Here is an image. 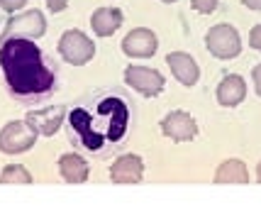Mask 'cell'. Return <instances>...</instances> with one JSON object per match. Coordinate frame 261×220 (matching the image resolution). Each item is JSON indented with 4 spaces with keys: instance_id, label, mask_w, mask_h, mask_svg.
I'll return each instance as SVG.
<instances>
[{
    "instance_id": "1",
    "label": "cell",
    "mask_w": 261,
    "mask_h": 220,
    "mask_svg": "<svg viewBox=\"0 0 261 220\" xmlns=\"http://www.w3.org/2000/svg\"><path fill=\"white\" fill-rule=\"evenodd\" d=\"M137 105L125 88H98L71 105L66 115L68 142L93 159H110L135 130Z\"/></svg>"
},
{
    "instance_id": "2",
    "label": "cell",
    "mask_w": 261,
    "mask_h": 220,
    "mask_svg": "<svg viewBox=\"0 0 261 220\" xmlns=\"http://www.w3.org/2000/svg\"><path fill=\"white\" fill-rule=\"evenodd\" d=\"M0 69L8 93L22 105L49 101L61 83L59 61L30 37H10L0 42Z\"/></svg>"
},
{
    "instance_id": "3",
    "label": "cell",
    "mask_w": 261,
    "mask_h": 220,
    "mask_svg": "<svg viewBox=\"0 0 261 220\" xmlns=\"http://www.w3.org/2000/svg\"><path fill=\"white\" fill-rule=\"evenodd\" d=\"M59 54L66 59L68 64L83 66V64H88L93 59L95 46H93V42L81 30H68V32H64L61 42H59Z\"/></svg>"
},
{
    "instance_id": "4",
    "label": "cell",
    "mask_w": 261,
    "mask_h": 220,
    "mask_svg": "<svg viewBox=\"0 0 261 220\" xmlns=\"http://www.w3.org/2000/svg\"><path fill=\"white\" fill-rule=\"evenodd\" d=\"M205 44L210 49V54L217 59H234L242 52L237 30L229 27V25H215L205 37Z\"/></svg>"
},
{
    "instance_id": "5",
    "label": "cell",
    "mask_w": 261,
    "mask_h": 220,
    "mask_svg": "<svg viewBox=\"0 0 261 220\" xmlns=\"http://www.w3.org/2000/svg\"><path fill=\"white\" fill-rule=\"evenodd\" d=\"M37 130L32 128V123H10V125H5L3 132H0V150L5 152V154H20V152L30 150L34 144V139H37Z\"/></svg>"
},
{
    "instance_id": "6",
    "label": "cell",
    "mask_w": 261,
    "mask_h": 220,
    "mask_svg": "<svg viewBox=\"0 0 261 220\" xmlns=\"http://www.w3.org/2000/svg\"><path fill=\"white\" fill-rule=\"evenodd\" d=\"M125 81L139 91L142 95H156V93L164 88V76L159 71L147 69V66H127L125 69Z\"/></svg>"
},
{
    "instance_id": "7",
    "label": "cell",
    "mask_w": 261,
    "mask_h": 220,
    "mask_svg": "<svg viewBox=\"0 0 261 220\" xmlns=\"http://www.w3.org/2000/svg\"><path fill=\"white\" fill-rule=\"evenodd\" d=\"M44 17H42V12L39 10H32V12H24L20 17H12L8 27H5V32L0 37V42H5V39H10V37H39L44 32Z\"/></svg>"
},
{
    "instance_id": "8",
    "label": "cell",
    "mask_w": 261,
    "mask_h": 220,
    "mask_svg": "<svg viewBox=\"0 0 261 220\" xmlns=\"http://www.w3.org/2000/svg\"><path fill=\"white\" fill-rule=\"evenodd\" d=\"M161 130H164L166 137L176 139V142H191V139H195V135H198L195 120L188 115V113H183V110L169 113V115L161 120Z\"/></svg>"
},
{
    "instance_id": "9",
    "label": "cell",
    "mask_w": 261,
    "mask_h": 220,
    "mask_svg": "<svg viewBox=\"0 0 261 220\" xmlns=\"http://www.w3.org/2000/svg\"><path fill=\"white\" fill-rule=\"evenodd\" d=\"M156 44H159V42H156L154 32H151V30H144V27H139V30H132V32L122 39V52H125L127 57L147 59L156 52Z\"/></svg>"
},
{
    "instance_id": "10",
    "label": "cell",
    "mask_w": 261,
    "mask_h": 220,
    "mask_svg": "<svg viewBox=\"0 0 261 220\" xmlns=\"http://www.w3.org/2000/svg\"><path fill=\"white\" fill-rule=\"evenodd\" d=\"M144 176V164L137 154H125L113 164L110 169V179L115 184H137Z\"/></svg>"
},
{
    "instance_id": "11",
    "label": "cell",
    "mask_w": 261,
    "mask_h": 220,
    "mask_svg": "<svg viewBox=\"0 0 261 220\" xmlns=\"http://www.w3.org/2000/svg\"><path fill=\"white\" fill-rule=\"evenodd\" d=\"M64 113L66 108L64 105H54V108H46V110H37V113H30L27 115V123H32V128L39 132V135H54L64 120Z\"/></svg>"
},
{
    "instance_id": "12",
    "label": "cell",
    "mask_w": 261,
    "mask_h": 220,
    "mask_svg": "<svg viewBox=\"0 0 261 220\" xmlns=\"http://www.w3.org/2000/svg\"><path fill=\"white\" fill-rule=\"evenodd\" d=\"M166 61H169L173 76H176L183 86H195V83H198L200 71H198V64L193 61V57H191V54L173 52V54H169V57H166Z\"/></svg>"
},
{
    "instance_id": "13",
    "label": "cell",
    "mask_w": 261,
    "mask_h": 220,
    "mask_svg": "<svg viewBox=\"0 0 261 220\" xmlns=\"http://www.w3.org/2000/svg\"><path fill=\"white\" fill-rule=\"evenodd\" d=\"M244 95H247V83L237 74H229L227 79L217 86V103L220 105H227V108L239 105L244 101Z\"/></svg>"
},
{
    "instance_id": "14",
    "label": "cell",
    "mask_w": 261,
    "mask_h": 220,
    "mask_svg": "<svg viewBox=\"0 0 261 220\" xmlns=\"http://www.w3.org/2000/svg\"><path fill=\"white\" fill-rule=\"evenodd\" d=\"M91 25L98 37H110L122 25V12L117 10V8H100V10L93 12Z\"/></svg>"
},
{
    "instance_id": "15",
    "label": "cell",
    "mask_w": 261,
    "mask_h": 220,
    "mask_svg": "<svg viewBox=\"0 0 261 220\" xmlns=\"http://www.w3.org/2000/svg\"><path fill=\"white\" fill-rule=\"evenodd\" d=\"M59 172L64 176V181L68 184H81L88 179V164L79 154H64L59 159Z\"/></svg>"
},
{
    "instance_id": "16",
    "label": "cell",
    "mask_w": 261,
    "mask_h": 220,
    "mask_svg": "<svg viewBox=\"0 0 261 220\" xmlns=\"http://www.w3.org/2000/svg\"><path fill=\"white\" fill-rule=\"evenodd\" d=\"M217 184H225V181H237V184H247L249 176H247V166L242 162H227L217 169L215 176Z\"/></svg>"
},
{
    "instance_id": "17",
    "label": "cell",
    "mask_w": 261,
    "mask_h": 220,
    "mask_svg": "<svg viewBox=\"0 0 261 220\" xmlns=\"http://www.w3.org/2000/svg\"><path fill=\"white\" fill-rule=\"evenodd\" d=\"M10 181H20V184H30L32 176L27 174L24 166H5L3 176H0V184H10Z\"/></svg>"
},
{
    "instance_id": "18",
    "label": "cell",
    "mask_w": 261,
    "mask_h": 220,
    "mask_svg": "<svg viewBox=\"0 0 261 220\" xmlns=\"http://www.w3.org/2000/svg\"><path fill=\"white\" fill-rule=\"evenodd\" d=\"M191 3H193V8L198 12H203V15H207V12H213L217 8V3H220V0H191Z\"/></svg>"
},
{
    "instance_id": "19",
    "label": "cell",
    "mask_w": 261,
    "mask_h": 220,
    "mask_svg": "<svg viewBox=\"0 0 261 220\" xmlns=\"http://www.w3.org/2000/svg\"><path fill=\"white\" fill-rule=\"evenodd\" d=\"M249 44L254 46V49H259V52H261V25H259V27H254V30H251V35H249Z\"/></svg>"
},
{
    "instance_id": "20",
    "label": "cell",
    "mask_w": 261,
    "mask_h": 220,
    "mask_svg": "<svg viewBox=\"0 0 261 220\" xmlns=\"http://www.w3.org/2000/svg\"><path fill=\"white\" fill-rule=\"evenodd\" d=\"M0 5H3L8 12H12V10H17V8H22L24 0H0Z\"/></svg>"
},
{
    "instance_id": "21",
    "label": "cell",
    "mask_w": 261,
    "mask_h": 220,
    "mask_svg": "<svg viewBox=\"0 0 261 220\" xmlns=\"http://www.w3.org/2000/svg\"><path fill=\"white\" fill-rule=\"evenodd\" d=\"M66 3H68V0H46V5H49V10H51V12L64 10V8H66Z\"/></svg>"
},
{
    "instance_id": "22",
    "label": "cell",
    "mask_w": 261,
    "mask_h": 220,
    "mask_svg": "<svg viewBox=\"0 0 261 220\" xmlns=\"http://www.w3.org/2000/svg\"><path fill=\"white\" fill-rule=\"evenodd\" d=\"M251 76H254V83H256V93H259V95H261V66H256Z\"/></svg>"
},
{
    "instance_id": "23",
    "label": "cell",
    "mask_w": 261,
    "mask_h": 220,
    "mask_svg": "<svg viewBox=\"0 0 261 220\" xmlns=\"http://www.w3.org/2000/svg\"><path fill=\"white\" fill-rule=\"evenodd\" d=\"M247 8H251V10H261V0H242Z\"/></svg>"
},
{
    "instance_id": "24",
    "label": "cell",
    "mask_w": 261,
    "mask_h": 220,
    "mask_svg": "<svg viewBox=\"0 0 261 220\" xmlns=\"http://www.w3.org/2000/svg\"><path fill=\"white\" fill-rule=\"evenodd\" d=\"M259 181H261V164H259Z\"/></svg>"
},
{
    "instance_id": "25",
    "label": "cell",
    "mask_w": 261,
    "mask_h": 220,
    "mask_svg": "<svg viewBox=\"0 0 261 220\" xmlns=\"http://www.w3.org/2000/svg\"><path fill=\"white\" fill-rule=\"evenodd\" d=\"M164 3H176V0H164Z\"/></svg>"
}]
</instances>
